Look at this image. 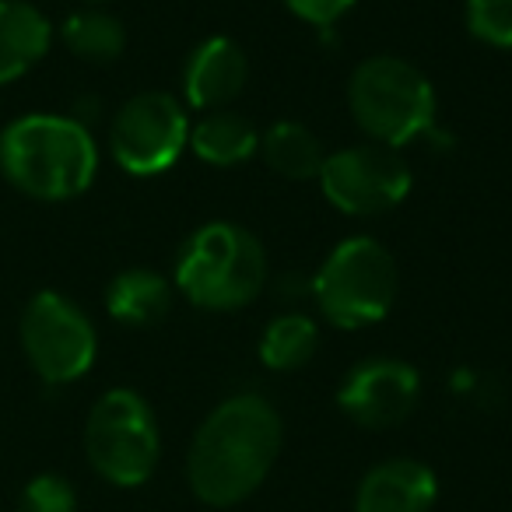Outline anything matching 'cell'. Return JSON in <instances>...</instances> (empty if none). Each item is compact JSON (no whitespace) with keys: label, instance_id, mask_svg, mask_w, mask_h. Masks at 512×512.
Returning a JSON list of instances; mask_svg holds the SVG:
<instances>
[{"label":"cell","instance_id":"obj_9","mask_svg":"<svg viewBox=\"0 0 512 512\" xmlns=\"http://www.w3.org/2000/svg\"><path fill=\"white\" fill-rule=\"evenodd\" d=\"M190 144V120L169 92H141L120 106L109 127V151L130 176H158Z\"/></svg>","mask_w":512,"mask_h":512},{"label":"cell","instance_id":"obj_19","mask_svg":"<svg viewBox=\"0 0 512 512\" xmlns=\"http://www.w3.org/2000/svg\"><path fill=\"white\" fill-rule=\"evenodd\" d=\"M467 29L495 50H512V0H467Z\"/></svg>","mask_w":512,"mask_h":512},{"label":"cell","instance_id":"obj_12","mask_svg":"<svg viewBox=\"0 0 512 512\" xmlns=\"http://www.w3.org/2000/svg\"><path fill=\"white\" fill-rule=\"evenodd\" d=\"M439 498V477L421 460L376 463L355 491V512H432Z\"/></svg>","mask_w":512,"mask_h":512},{"label":"cell","instance_id":"obj_18","mask_svg":"<svg viewBox=\"0 0 512 512\" xmlns=\"http://www.w3.org/2000/svg\"><path fill=\"white\" fill-rule=\"evenodd\" d=\"M60 39L78 60L88 64H113L127 50V29L120 18H113L109 11H74L64 25H60Z\"/></svg>","mask_w":512,"mask_h":512},{"label":"cell","instance_id":"obj_16","mask_svg":"<svg viewBox=\"0 0 512 512\" xmlns=\"http://www.w3.org/2000/svg\"><path fill=\"white\" fill-rule=\"evenodd\" d=\"M260 151H264V162L271 165V172L285 179H316L323 169V151L320 137L306 127V123L281 120L260 137Z\"/></svg>","mask_w":512,"mask_h":512},{"label":"cell","instance_id":"obj_15","mask_svg":"<svg viewBox=\"0 0 512 512\" xmlns=\"http://www.w3.org/2000/svg\"><path fill=\"white\" fill-rule=\"evenodd\" d=\"M190 148L200 162L232 169L260 151V134L246 116L232 113V109H214L190 127Z\"/></svg>","mask_w":512,"mask_h":512},{"label":"cell","instance_id":"obj_10","mask_svg":"<svg viewBox=\"0 0 512 512\" xmlns=\"http://www.w3.org/2000/svg\"><path fill=\"white\" fill-rule=\"evenodd\" d=\"M421 397L418 369L397 358H365L344 376L337 404L362 428H393L411 418Z\"/></svg>","mask_w":512,"mask_h":512},{"label":"cell","instance_id":"obj_4","mask_svg":"<svg viewBox=\"0 0 512 512\" xmlns=\"http://www.w3.org/2000/svg\"><path fill=\"white\" fill-rule=\"evenodd\" d=\"M355 123L386 148H404L435 127V88L414 64L390 53L369 57L348 81Z\"/></svg>","mask_w":512,"mask_h":512},{"label":"cell","instance_id":"obj_20","mask_svg":"<svg viewBox=\"0 0 512 512\" xmlns=\"http://www.w3.org/2000/svg\"><path fill=\"white\" fill-rule=\"evenodd\" d=\"M15 512H78V491L67 477L39 474L22 488Z\"/></svg>","mask_w":512,"mask_h":512},{"label":"cell","instance_id":"obj_14","mask_svg":"<svg viewBox=\"0 0 512 512\" xmlns=\"http://www.w3.org/2000/svg\"><path fill=\"white\" fill-rule=\"evenodd\" d=\"M106 309L123 327H155L172 309V285L158 271L130 267L109 281Z\"/></svg>","mask_w":512,"mask_h":512},{"label":"cell","instance_id":"obj_7","mask_svg":"<svg viewBox=\"0 0 512 512\" xmlns=\"http://www.w3.org/2000/svg\"><path fill=\"white\" fill-rule=\"evenodd\" d=\"M22 348L46 386H67L92 369L99 337L78 302L60 292H39L22 313Z\"/></svg>","mask_w":512,"mask_h":512},{"label":"cell","instance_id":"obj_11","mask_svg":"<svg viewBox=\"0 0 512 512\" xmlns=\"http://www.w3.org/2000/svg\"><path fill=\"white\" fill-rule=\"evenodd\" d=\"M249 81V60L239 43L225 36L204 39L197 50L186 57L183 67V88L186 102L197 109H225L228 102L239 99V92Z\"/></svg>","mask_w":512,"mask_h":512},{"label":"cell","instance_id":"obj_6","mask_svg":"<svg viewBox=\"0 0 512 512\" xmlns=\"http://www.w3.org/2000/svg\"><path fill=\"white\" fill-rule=\"evenodd\" d=\"M85 453L102 481L141 488L158 467L162 435L151 404L137 390H109L85 421Z\"/></svg>","mask_w":512,"mask_h":512},{"label":"cell","instance_id":"obj_2","mask_svg":"<svg viewBox=\"0 0 512 512\" xmlns=\"http://www.w3.org/2000/svg\"><path fill=\"white\" fill-rule=\"evenodd\" d=\"M0 172L25 197L60 204L95 183L99 148L74 116L29 113L0 130Z\"/></svg>","mask_w":512,"mask_h":512},{"label":"cell","instance_id":"obj_17","mask_svg":"<svg viewBox=\"0 0 512 512\" xmlns=\"http://www.w3.org/2000/svg\"><path fill=\"white\" fill-rule=\"evenodd\" d=\"M320 348V327L306 313H281L260 337V362L274 372H292L313 362Z\"/></svg>","mask_w":512,"mask_h":512},{"label":"cell","instance_id":"obj_8","mask_svg":"<svg viewBox=\"0 0 512 512\" xmlns=\"http://www.w3.org/2000/svg\"><path fill=\"white\" fill-rule=\"evenodd\" d=\"M320 190L341 214L351 218H376L404 204L411 193V169L397 148L386 144H355L323 158Z\"/></svg>","mask_w":512,"mask_h":512},{"label":"cell","instance_id":"obj_22","mask_svg":"<svg viewBox=\"0 0 512 512\" xmlns=\"http://www.w3.org/2000/svg\"><path fill=\"white\" fill-rule=\"evenodd\" d=\"M88 4H102V0H88Z\"/></svg>","mask_w":512,"mask_h":512},{"label":"cell","instance_id":"obj_5","mask_svg":"<svg viewBox=\"0 0 512 512\" xmlns=\"http://www.w3.org/2000/svg\"><path fill=\"white\" fill-rule=\"evenodd\" d=\"M397 260L383 242L351 235L327 253L313 278V295L327 323L341 330H362L379 323L397 302Z\"/></svg>","mask_w":512,"mask_h":512},{"label":"cell","instance_id":"obj_1","mask_svg":"<svg viewBox=\"0 0 512 512\" xmlns=\"http://www.w3.org/2000/svg\"><path fill=\"white\" fill-rule=\"evenodd\" d=\"M281 414L260 393L221 400L197 428L186 456L193 495L214 509H228L253 495L274 470L281 453Z\"/></svg>","mask_w":512,"mask_h":512},{"label":"cell","instance_id":"obj_3","mask_svg":"<svg viewBox=\"0 0 512 512\" xmlns=\"http://www.w3.org/2000/svg\"><path fill=\"white\" fill-rule=\"evenodd\" d=\"M172 278L190 306L207 313H235L264 292L267 253L249 228L211 221L183 242Z\"/></svg>","mask_w":512,"mask_h":512},{"label":"cell","instance_id":"obj_21","mask_svg":"<svg viewBox=\"0 0 512 512\" xmlns=\"http://www.w3.org/2000/svg\"><path fill=\"white\" fill-rule=\"evenodd\" d=\"M285 8L302 22L316 25V29H330L355 8V0H285Z\"/></svg>","mask_w":512,"mask_h":512},{"label":"cell","instance_id":"obj_13","mask_svg":"<svg viewBox=\"0 0 512 512\" xmlns=\"http://www.w3.org/2000/svg\"><path fill=\"white\" fill-rule=\"evenodd\" d=\"M53 25L29 0H0V88L25 78L50 53Z\"/></svg>","mask_w":512,"mask_h":512}]
</instances>
